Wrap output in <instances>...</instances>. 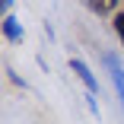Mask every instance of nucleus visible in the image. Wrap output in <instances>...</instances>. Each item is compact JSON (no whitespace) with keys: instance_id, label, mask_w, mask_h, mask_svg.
Masks as SVG:
<instances>
[{"instance_id":"1","label":"nucleus","mask_w":124,"mask_h":124,"mask_svg":"<svg viewBox=\"0 0 124 124\" xmlns=\"http://www.w3.org/2000/svg\"><path fill=\"white\" fill-rule=\"evenodd\" d=\"M102 61H105V67H108V77H111V83H115V92H118L121 108H124V61H121L115 51H105Z\"/></svg>"},{"instance_id":"2","label":"nucleus","mask_w":124,"mask_h":124,"mask_svg":"<svg viewBox=\"0 0 124 124\" xmlns=\"http://www.w3.org/2000/svg\"><path fill=\"white\" fill-rule=\"evenodd\" d=\"M70 70L83 80V86H86V92H89V95H95V92H99V80H95V73L89 70V64H86L83 57H70Z\"/></svg>"},{"instance_id":"3","label":"nucleus","mask_w":124,"mask_h":124,"mask_svg":"<svg viewBox=\"0 0 124 124\" xmlns=\"http://www.w3.org/2000/svg\"><path fill=\"white\" fill-rule=\"evenodd\" d=\"M22 26H19V19L16 16H3V38L7 41H22Z\"/></svg>"},{"instance_id":"4","label":"nucleus","mask_w":124,"mask_h":124,"mask_svg":"<svg viewBox=\"0 0 124 124\" xmlns=\"http://www.w3.org/2000/svg\"><path fill=\"white\" fill-rule=\"evenodd\" d=\"M111 26H115V35L121 38V45H124V7H121V13H115L111 16Z\"/></svg>"},{"instance_id":"5","label":"nucleus","mask_w":124,"mask_h":124,"mask_svg":"<svg viewBox=\"0 0 124 124\" xmlns=\"http://www.w3.org/2000/svg\"><path fill=\"white\" fill-rule=\"evenodd\" d=\"M86 7H89L92 13H111V16H115V13H121V7H118V3H86Z\"/></svg>"}]
</instances>
